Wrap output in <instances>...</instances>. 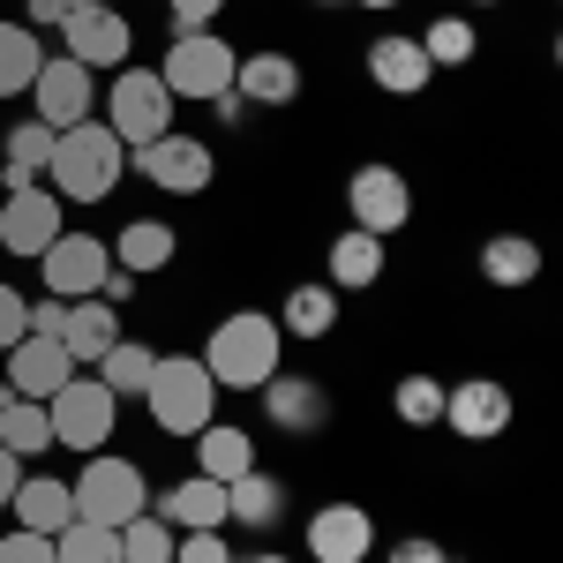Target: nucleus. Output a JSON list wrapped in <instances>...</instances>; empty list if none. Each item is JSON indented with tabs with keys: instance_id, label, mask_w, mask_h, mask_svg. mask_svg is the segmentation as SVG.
Instances as JSON below:
<instances>
[{
	"instance_id": "nucleus-18",
	"label": "nucleus",
	"mask_w": 563,
	"mask_h": 563,
	"mask_svg": "<svg viewBox=\"0 0 563 563\" xmlns=\"http://www.w3.org/2000/svg\"><path fill=\"white\" fill-rule=\"evenodd\" d=\"M233 90H241V106H294L301 98V60L294 53H241L233 60Z\"/></svg>"
},
{
	"instance_id": "nucleus-22",
	"label": "nucleus",
	"mask_w": 563,
	"mask_h": 563,
	"mask_svg": "<svg viewBox=\"0 0 563 563\" xmlns=\"http://www.w3.org/2000/svg\"><path fill=\"white\" fill-rule=\"evenodd\" d=\"M286 519V481L249 466L241 481H225V526H241V533H271V526Z\"/></svg>"
},
{
	"instance_id": "nucleus-30",
	"label": "nucleus",
	"mask_w": 563,
	"mask_h": 563,
	"mask_svg": "<svg viewBox=\"0 0 563 563\" xmlns=\"http://www.w3.org/2000/svg\"><path fill=\"white\" fill-rule=\"evenodd\" d=\"M339 323V286L323 278V286H294L286 301H278V331L286 339H323Z\"/></svg>"
},
{
	"instance_id": "nucleus-9",
	"label": "nucleus",
	"mask_w": 563,
	"mask_h": 563,
	"mask_svg": "<svg viewBox=\"0 0 563 563\" xmlns=\"http://www.w3.org/2000/svg\"><path fill=\"white\" fill-rule=\"evenodd\" d=\"M60 233H68V203H60L45 180L38 188H15V196L0 203V256H31L38 263Z\"/></svg>"
},
{
	"instance_id": "nucleus-1",
	"label": "nucleus",
	"mask_w": 563,
	"mask_h": 563,
	"mask_svg": "<svg viewBox=\"0 0 563 563\" xmlns=\"http://www.w3.org/2000/svg\"><path fill=\"white\" fill-rule=\"evenodd\" d=\"M121 180H129V143L106 129L98 113L53 135V166H45V188H53L60 203H106Z\"/></svg>"
},
{
	"instance_id": "nucleus-3",
	"label": "nucleus",
	"mask_w": 563,
	"mask_h": 563,
	"mask_svg": "<svg viewBox=\"0 0 563 563\" xmlns=\"http://www.w3.org/2000/svg\"><path fill=\"white\" fill-rule=\"evenodd\" d=\"M143 406H151L158 435H196L218 421V384L196 353H158V368L143 384Z\"/></svg>"
},
{
	"instance_id": "nucleus-37",
	"label": "nucleus",
	"mask_w": 563,
	"mask_h": 563,
	"mask_svg": "<svg viewBox=\"0 0 563 563\" xmlns=\"http://www.w3.org/2000/svg\"><path fill=\"white\" fill-rule=\"evenodd\" d=\"M0 563H60V556H53V541H45V533L15 526V533H0Z\"/></svg>"
},
{
	"instance_id": "nucleus-7",
	"label": "nucleus",
	"mask_w": 563,
	"mask_h": 563,
	"mask_svg": "<svg viewBox=\"0 0 563 563\" xmlns=\"http://www.w3.org/2000/svg\"><path fill=\"white\" fill-rule=\"evenodd\" d=\"M233 60L241 53L218 31H174L166 60H158V84L174 90V98H188V106H211L218 90H233Z\"/></svg>"
},
{
	"instance_id": "nucleus-47",
	"label": "nucleus",
	"mask_w": 563,
	"mask_h": 563,
	"mask_svg": "<svg viewBox=\"0 0 563 563\" xmlns=\"http://www.w3.org/2000/svg\"><path fill=\"white\" fill-rule=\"evenodd\" d=\"M249 563H294V556H271V549H263V556H249Z\"/></svg>"
},
{
	"instance_id": "nucleus-19",
	"label": "nucleus",
	"mask_w": 563,
	"mask_h": 563,
	"mask_svg": "<svg viewBox=\"0 0 563 563\" xmlns=\"http://www.w3.org/2000/svg\"><path fill=\"white\" fill-rule=\"evenodd\" d=\"M158 519L174 526V533H225V481H211V474L174 481L158 496Z\"/></svg>"
},
{
	"instance_id": "nucleus-29",
	"label": "nucleus",
	"mask_w": 563,
	"mask_h": 563,
	"mask_svg": "<svg viewBox=\"0 0 563 563\" xmlns=\"http://www.w3.org/2000/svg\"><path fill=\"white\" fill-rule=\"evenodd\" d=\"M481 278L504 286V294H519V286L541 278V249L526 233H496V241H481Z\"/></svg>"
},
{
	"instance_id": "nucleus-49",
	"label": "nucleus",
	"mask_w": 563,
	"mask_h": 563,
	"mask_svg": "<svg viewBox=\"0 0 563 563\" xmlns=\"http://www.w3.org/2000/svg\"><path fill=\"white\" fill-rule=\"evenodd\" d=\"M466 8H496V0H466Z\"/></svg>"
},
{
	"instance_id": "nucleus-13",
	"label": "nucleus",
	"mask_w": 563,
	"mask_h": 563,
	"mask_svg": "<svg viewBox=\"0 0 563 563\" xmlns=\"http://www.w3.org/2000/svg\"><path fill=\"white\" fill-rule=\"evenodd\" d=\"M31 98H38V121L60 135V129H76V121H90V106H98V76H90L84 60H68V53H45Z\"/></svg>"
},
{
	"instance_id": "nucleus-14",
	"label": "nucleus",
	"mask_w": 563,
	"mask_h": 563,
	"mask_svg": "<svg viewBox=\"0 0 563 563\" xmlns=\"http://www.w3.org/2000/svg\"><path fill=\"white\" fill-rule=\"evenodd\" d=\"M443 429H459L466 443H496L511 429V390L496 376H466V384H443Z\"/></svg>"
},
{
	"instance_id": "nucleus-10",
	"label": "nucleus",
	"mask_w": 563,
	"mask_h": 563,
	"mask_svg": "<svg viewBox=\"0 0 563 563\" xmlns=\"http://www.w3.org/2000/svg\"><path fill=\"white\" fill-rule=\"evenodd\" d=\"M106 271H113V249H106L98 233H60L38 256V286L53 301H90V294L106 286Z\"/></svg>"
},
{
	"instance_id": "nucleus-48",
	"label": "nucleus",
	"mask_w": 563,
	"mask_h": 563,
	"mask_svg": "<svg viewBox=\"0 0 563 563\" xmlns=\"http://www.w3.org/2000/svg\"><path fill=\"white\" fill-rule=\"evenodd\" d=\"M68 8H113V0H68Z\"/></svg>"
},
{
	"instance_id": "nucleus-28",
	"label": "nucleus",
	"mask_w": 563,
	"mask_h": 563,
	"mask_svg": "<svg viewBox=\"0 0 563 563\" xmlns=\"http://www.w3.org/2000/svg\"><path fill=\"white\" fill-rule=\"evenodd\" d=\"M376 278H384V241L361 233V225H346V233L331 241V286H339V294H368Z\"/></svg>"
},
{
	"instance_id": "nucleus-27",
	"label": "nucleus",
	"mask_w": 563,
	"mask_h": 563,
	"mask_svg": "<svg viewBox=\"0 0 563 563\" xmlns=\"http://www.w3.org/2000/svg\"><path fill=\"white\" fill-rule=\"evenodd\" d=\"M45 166H53V129H45V121H15L8 143H0V180H8V196H15V188H38Z\"/></svg>"
},
{
	"instance_id": "nucleus-36",
	"label": "nucleus",
	"mask_w": 563,
	"mask_h": 563,
	"mask_svg": "<svg viewBox=\"0 0 563 563\" xmlns=\"http://www.w3.org/2000/svg\"><path fill=\"white\" fill-rule=\"evenodd\" d=\"M390 413H398L406 429H435V421H443V384H435V376H398Z\"/></svg>"
},
{
	"instance_id": "nucleus-15",
	"label": "nucleus",
	"mask_w": 563,
	"mask_h": 563,
	"mask_svg": "<svg viewBox=\"0 0 563 563\" xmlns=\"http://www.w3.org/2000/svg\"><path fill=\"white\" fill-rule=\"evenodd\" d=\"M263 421H271L278 435H323L331 429V390L316 384V376L278 368V376L263 384Z\"/></svg>"
},
{
	"instance_id": "nucleus-20",
	"label": "nucleus",
	"mask_w": 563,
	"mask_h": 563,
	"mask_svg": "<svg viewBox=\"0 0 563 563\" xmlns=\"http://www.w3.org/2000/svg\"><path fill=\"white\" fill-rule=\"evenodd\" d=\"M429 53H421V38H398V31H384V38H368V84L390 90V98H413V90H429Z\"/></svg>"
},
{
	"instance_id": "nucleus-8",
	"label": "nucleus",
	"mask_w": 563,
	"mask_h": 563,
	"mask_svg": "<svg viewBox=\"0 0 563 563\" xmlns=\"http://www.w3.org/2000/svg\"><path fill=\"white\" fill-rule=\"evenodd\" d=\"M129 174H143L158 196H203V188L218 180V158H211V143H196V135L166 129L158 143L129 151Z\"/></svg>"
},
{
	"instance_id": "nucleus-43",
	"label": "nucleus",
	"mask_w": 563,
	"mask_h": 563,
	"mask_svg": "<svg viewBox=\"0 0 563 563\" xmlns=\"http://www.w3.org/2000/svg\"><path fill=\"white\" fill-rule=\"evenodd\" d=\"M68 23V0H31V31H60Z\"/></svg>"
},
{
	"instance_id": "nucleus-24",
	"label": "nucleus",
	"mask_w": 563,
	"mask_h": 563,
	"mask_svg": "<svg viewBox=\"0 0 563 563\" xmlns=\"http://www.w3.org/2000/svg\"><path fill=\"white\" fill-rule=\"evenodd\" d=\"M0 451H15L23 466L53 451V421H45V398H23V390L0 384Z\"/></svg>"
},
{
	"instance_id": "nucleus-42",
	"label": "nucleus",
	"mask_w": 563,
	"mask_h": 563,
	"mask_svg": "<svg viewBox=\"0 0 563 563\" xmlns=\"http://www.w3.org/2000/svg\"><path fill=\"white\" fill-rule=\"evenodd\" d=\"M15 339H23V294H15V286H0V353L15 346Z\"/></svg>"
},
{
	"instance_id": "nucleus-38",
	"label": "nucleus",
	"mask_w": 563,
	"mask_h": 563,
	"mask_svg": "<svg viewBox=\"0 0 563 563\" xmlns=\"http://www.w3.org/2000/svg\"><path fill=\"white\" fill-rule=\"evenodd\" d=\"M174 563H233V549H225V533H180Z\"/></svg>"
},
{
	"instance_id": "nucleus-23",
	"label": "nucleus",
	"mask_w": 563,
	"mask_h": 563,
	"mask_svg": "<svg viewBox=\"0 0 563 563\" xmlns=\"http://www.w3.org/2000/svg\"><path fill=\"white\" fill-rule=\"evenodd\" d=\"M8 511H15V526H31V533H60V526L76 519V496H68V481L53 474H23L15 481V496H8Z\"/></svg>"
},
{
	"instance_id": "nucleus-12",
	"label": "nucleus",
	"mask_w": 563,
	"mask_h": 563,
	"mask_svg": "<svg viewBox=\"0 0 563 563\" xmlns=\"http://www.w3.org/2000/svg\"><path fill=\"white\" fill-rule=\"evenodd\" d=\"M346 211H353V225H361V233L390 241V233L413 218V188H406V174H398V166H353Z\"/></svg>"
},
{
	"instance_id": "nucleus-2",
	"label": "nucleus",
	"mask_w": 563,
	"mask_h": 563,
	"mask_svg": "<svg viewBox=\"0 0 563 563\" xmlns=\"http://www.w3.org/2000/svg\"><path fill=\"white\" fill-rule=\"evenodd\" d=\"M278 346H286V331H278V316H263V308H233V316H218V331L203 339V368H211L218 390H263L278 376Z\"/></svg>"
},
{
	"instance_id": "nucleus-21",
	"label": "nucleus",
	"mask_w": 563,
	"mask_h": 563,
	"mask_svg": "<svg viewBox=\"0 0 563 563\" xmlns=\"http://www.w3.org/2000/svg\"><path fill=\"white\" fill-rule=\"evenodd\" d=\"M121 339H129V331H121V308H113V301H98V294H90V301H68L60 346H68V361H76V368H98V353L121 346Z\"/></svg>"
},
{
	"instance_id": "nucleus-34",
	"label": "nucleus",
	"mask_w": 563,
	"mask_h": 563,
	"mask_svg": "<svg viewBox=\"0 0 563 563\" xmlns=\"http://www.w3.org/2000/svg\"><path fill=\"white\" fill-rule=\"evenodd\" d=\"M421 53H429V68H466L481 53V38H474L466 15H435L429 31H421Z\"/></svg>"
},
{
	"instance_id": "nucleus-41",
	"label": "nucleus",
	"mask_w": 563,
	"mask_h": 563,
	"mask_svg": "<svg viewBox=\"0 0 563 563\" xmlns=\"http://www.w3.org/2000/svg\"><path fill=\"white\" fill-rule=\"evenodd\" d=\"M384 563H451V549H443V541H429V533H413V541H398Z\"/></svg>"
},
{
	"instance_id": "nucleus-5",
	"label": "nucleus",
	"mask_w": 563,
	"mask_h": 563,
	"mask_svg": "<svg viewBox=\"0 0 563 563\" xmlns=\"http://www.w3.org/2000/svg\"><path fill=\"white\" fill-rule=\"evenodd\" d=\"M45 421H53V443H60V451H84V459H90V451H106V443H113L121 398L98 384V376H84V368H76L68 384L45 398Z\"/></svg>"
},
{
	"instance_id": "nucleus-44",
	"label": "nucleus",
	"mask_w": 563,
	"mask_h": 563,
	"mask_svg": "<svg viewBox=\"0 0 563 563\" xmlns=\"http://www.w3.org/2000/svg\"><path fill=\"white\" fill-rule=\"evenodd\" d=\"M15 481H23V459H15V451H0V504L15 496Z\"/></svg>"
},
{
	"instance_id": "nucleus-26",
	"label": "nucleus",
	"mask_w": 563,
	"mask_h": 563,
	"mask_svg": "<svg viewBox=\"0 0 563 563\" xmlns=\"http://www.w3.org/2000/svg\"><path fill=\"white\" fill-rule=\"evenodd\" d=\"M188 443H196V474H211V481H241L256 466V435L233 429V421H211V429L188 435Z\"/></svg>"
},
{
	"instance_id": "nucleus-25",
	"label": "nucleus",
	"mask_w": 563,
	"mask_h": 563,
	"mask_svg": "<svg viewBox=\"0 0 563 563\" xmlns=\"http://www.w3.org/2000/svg\"><path fill=\"white\" fill-rule=\"evenodd\" d=\"M174 256H180V233L166 225V218H129V225H121V241H113V263H121V271H135V278L166 271Z\"/></svg>"
},
{
	"instance_id": "nucleus-31",
	"label": "nucleus",
	"mask_w": 563,
	"mask_h": 563,
	"mask_svg": "<svg viewBox=\"0 0 563 563\" xmlns=\"http://www.w3.org/2000/svg\"><path fill=\"white\" fill-rule=\"evenodd\" d=\"M45 68V45L31 23H0V98H23Z\"/></svg>"
},
{
	"instance_id": "nucleus-11",
	"label": "nucleus",
	"mask_w": 563,
	"mask_h": 563,
	"mask_svg": "<svg viewBox=\"0 0 563 563\" xmlns=\"http://www.w3.org/2000/svg\"><path fill=\"white\" fill-rule=\"evenodd\" d=\"M129 45H135V31H129V15L121 8H68V23H60V53L68 60H84L90 76L106 68H129Z\"/></svg>"
},
{
	"instance_id": "nucleus-17",
	"label": "nucleus",
	"mask_w": 563,
	"mask_h": 563,
	"mask_svg": "<svg viewBox=\"0 0 563 563\" xmlns=\"http://www.w3.org/2000/svg\"><path fill=\"white\" fill-rule=\"evenodd\" d=\"M76 376V361L60 339H38V331H23L15 346H8V390H23V398H53V390Z\"/></svg>"
},
{
	"instance_id": "nucleus-46",
	"label": "nucleus",
	"mask_w": 563,
	"mask_h": 563,
	"mask_svg": "<svg viewBox=\"0 0 563 563\" xmlns=\"http://www.w3.org/2000/svg\"><path fill=\"white\" fill-rule=\"evenodd\" d=\"M353 8H376V15H390V8H406V0H353Z\"/></svg>"
},
{
	"instance_id": "nucleus-6",
	"label": "nucleus",
	"mask_w": 563,
	"mask_h": 563,
	"mask_svg": "<svg viewBox=\"0 0 563 563\" xmlns=\"http://www.w3.org/2000/svg\"><path fill=\"white\" fill-rule=\"evenodd\" d=\"M180 98L158 84V68H113V90H106V129L121 135L129 151L143 143H158V135L174 129Z\"/></svg>"
},
{
	"instance_id": "nucleus-4",
	"label": "nucleus",
	"mask_w": 563,
	"mask_h": 563,
	"mask_svg": "<svg viewBox=\"0 0 563 563\" xmlns=\"http://www.w3.org/2000/svg\"><path fill=\"white\" fill-rule=\"evenodd\" d=\"M68 496H76V519L90 526H129L135 511H151V481L135 459H113V451H90V466L68 481Z\"/></svg>"
},
{
	"instance_id": "nucleus-45",
	"label": "nucleus",
	"mask_w": 563,
	"mask_h": 563,
	"mask_svg": "<svg viewBox=\"0 0 563 563\" xmlns=\"http://www.w3.org/2000/svg\"><path fill=\"white\" fill-rule=\"evenodd\" d=\"M211 113L225 121V129H233V121H241V90H218V98H211Z\"/></svg>"
},
{
	"instance_id": "nucleus-16",
	"label": "nucleus",
	"mask_w": 563,
	"mask_h": 563,
	"mask_svg": "<svg viewBox=\"0 0 563 563\" xmlns=\"http://www.w3.org/2000/svg\"><path fill=\"white\" fill-rule=\"evenodd\" d=\"M301 533H308V556L316 563H368L376 556V519L361 504H323Z\"/></svg>"
},
{
	"instance_id": "nucleus-39",
	"label": "nucleus",
	"mask_w": 563,
	"mask_h": 563,
	"mask_svg": "<svg viewBox=\"0 0 563 563\" xmlns=\"http://www.w3.org/2000/svg\"><path fill=\"white\" fill-rule=\"evenodd\" d=\"M60 323H68V301H53V294L23 301V331H38V339H60Z\"/></svg>"
},
{
	"instance_id": "nucleus-50",
	"label": "nucleus",
	"mask_w": 563,
	"mask_h": 563,
	"mask_svg": "<svg viewBox=\"0 0 563 563\" xmlns=\"http://www.w3.org/2000/svg\"><path fill=\"white\" fill-rule=\"evenodd\" d=\"M316 8H331V0H316Z\"/></svg>"
},
{
	"instance_id": "nucleus-32",
	"label": "nucleus",
	"mask_w": 563,
	"mask_h": 563,
	"mask_svg": "<svg viewBox=\"0 0 563 563\" xmlns=\"http://www.w3.org/2000/svg\"><path fill=\"white\" fill-rule=\"evenodd\" d=\"M151 368H158V353H151V346H135V339H121V346H106V353H98V384L113 390V398H143Z\"/></svg>"
},
{
	"instance_id": "nucleus-40",
	"label": "nucleus",
	"mask_w": 563,
	"mask_h": 563,
	"mask_svg": "<svg viewBox=\"0 0 563 563\" xmlns=\"http://www.w3.org/2000/svg\"><path fill=\"white\" fill-rule=\"evenodd\" d=\"M166 8H174V31H211L225 0H166Z\"/></svg>"
},
{
	"instance_id": "nucleus-35",
	"label": "nucleus",
	"mask_w": 563,
	"mask_h": 563,
	"mask_svg": "<svg viewBox=\"0 0 563 563\" xmlns=\"http://www.w3.org/2000/svg\"><path fill=\"white\" fill-rule=\"evenodd\" d=\"M174 526L158 519V511H135L129 526H121V563H174Z\"/></svg>"
},
{
	"instance_id": "nucleus-33",
	"label": "nucleus",
	"mask_w": 563,
	"mask_h": 563,
	"mask_svg": "<svg viewBox=\"0 0 563 563\" xmlns=\"http://www.w3.org/2000/svg\"><path fill=\"white\" fill-rule=\"evenodd\" d=\"M53 556H60V563H121V526L68 519L60 533H53Z\"/></svg>"
}]
</instances>
